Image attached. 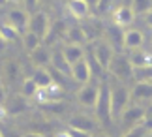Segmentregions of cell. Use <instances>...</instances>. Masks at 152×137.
I'll use <instances>...</instances> for the list:
<instances>
[{
	"mask_svg": "<svg viewBox=\"0 0 152 137\" xmlns=\"http://www.w3.org/2000/svg\"><path fill=\"white\" fill-rule=\"evenodd\" d=\"M109 88H111V115H113V120H120L122 113L130 107L132 92L126 88V85H122L116 79L109 85Z\"/></svg>",
	"mask_w": 152,
	"mask_h": 137,
	"instance_id": "obj_1",
	"label": "cell"
},
{
	"mask_svg": "<svg viewBox=\"0 0 152 137\" xmlns=\"http://www.w3.org/2000/svg\"><path fill=\"white\" fill-rule=\"evenodd\" d=\"M109 71H111V75H113L116 81L122 83V85L128 83V81H132V77H133V66H132L128 55L116 53V55L113 56V60H111Z\"/></svg>",
	"mask_w": 152,
	"mask_h": 137,
	"instance_id": "obj_2",
	"label": "cell"
},
{
	"mask_svg": "<svg viewBox=\"0 0 152 137\" xmlns=\"http://www.w3.org/2000/svg\"><path fill=\"white\" fill-rule=\"evenodd\" d=\"M145 120H147V109H145L143 105H130L120 116L122 133H126V132H130V130H133V128L141 126V124H145Z\"/></svg>",
	"mask_w": 152,
	"mask_h": 137,
	"instance_id": "obj_3",
	"label": "cell"
},
{
	"mask_svg": "<svg viewBox=\"0 0 152 137\" xmlns=\"http://www.w3.org/2000/svg\"><path fill=\"white\" fill-rule=\"evenodd\" d=\"M94 109H96L98 120H102L103 124L113 120V115H111V88L107 81L100 83V96H98V103Z\"/></svg>",
	"mask_w": 152,
	"mask_h": 137,
	"instance_id": "obj_4",
	"label": "cell"
},
{
	"mask_svg": "<svg viewBox=\"0 0 152 137\" xmlns=\"http://www.w3.org/2000/svg\"><path fill=\"white\" fill-rule=\"evenodd\" d=\"M51 30V21H49V15L45 11H36L34 15H30V21H28V32L36 34L39 40H45L49 36Z\"/></svg>",
	"mask_w": 152,
	"mask_h": 137,
	"instance_id": "obj_5",
	"label": "cell"
},
{
	"mask_svg": "<svg viewBox=\"0 0 152 137\" xmlns=\"http://www.w3.org/2000/svg\"><path fill=\"white\" fill-rule=\"evenodd\" d=\"M115 55H116L115 49L105 40L103 41H94V45H92V56L96 58V62L100 64L103 70H109L111 60H113Z\"/></svg>",
	"mask_w": 152,
	"mask_h": 137,
	"instance_id": "obj_6",
	"label": "cell"
},
{
	"mask_svg": "<svg viewBox=\"0 0 152 137\" xmlns=\"http://www.w3.org/2000/svg\"><path fill=\"white\" fill-rule=\"evenodd\" d=\"M98 96H100V83H86L77 90V100L79 103H83L85 107H96Z\"/></svg>",
	"mask_w": 152,
	"mask_h": 137,
	"instance_id": "obj_7",
	"label": "cell"
},
{
	"mask_svg": "<svg viewBox=\"0 0 152 137\" xmlns=\"http://www.w3.org/2000/svg\"><path fill=\"white\" fill-rule=\"evenodd\" d=\"M124 32L126 30H122L118 25H111L105 28V32H103L105 41L115 49V53H120L124 49Z\"/></svg>",
	"mask_w": 152,
	"mask_h": 137,
	"instance_id": "obj_8",
	"label": "cell"
},
{
	"mask_svg": "<svg viewBox=\"0 0 152 137\" xmlns=\"http://www.w3.org/2000/svg\"><path fill=\"white\" fill-rule=\"evenodd\" d=\"M132 100L135 102V105L152 102V83L148 81H137L132 88Z\"/></svg>",
	"mask_w": 152,
	"mask_h": 137,
	"instance_id": "obj_9",
	"label": "cell"
},
{
	"mask_svg": "<svg viewBox=\"0 0 152 137\" xmlns=\"http://www.w3.org/2000/svg\"><path fill=\"white\" fill-rule=\"evenodd\" d=\"M28 21H30V15H28L23 8H13V10L8 11V23L17 32H21L23 28L28 30Z\"/></svg>",
	"mask_w": 152,
	"mask_h": 137,
	"instance_id": "obj_10",
	"label": "cell"
},
{
	"mask_svg": "<svg viewBox=\"0 0 152 137\" xmlns=\"http://www.w3.org/2000/svg\"><path fill=\"white\" fill-rule=\"evenodd\" d=\"M72 77L77 83H81V85H86V83H90L92 79V71H90V66H88V60H86V56L83 58V60L75 62L72 66Z\"/></svg>",
	"mask_w": 152,
	"mask_h": 137,
	"instance_id": "obj_11",
	"label": "cell"
},
{
	"mask_svg": "<svg viewBox=\"0 0 152 137\" xmlns=\"http://www.w3.org/2000/svg\"><path fill=\"white\" fill-rule=\"evenodd\" d=\"M128 58H130L133 70H143V68H150L152 66V53L145 51L143 47L141 49H135V51H130Z\"/></svg>",
	"mask_w": 152,
	"mask_h": 137,
	"instance_id": "obj_12",
	"label": "cell"
},
{
	"mask_svg": "<svg viewBox=\"0 0 152 137\" xmlns=\"http://www.w3.org/2000/svg\"><path fill=\"white\" fill-rule=\"evenodd\" d=\"M113 19H115V25H118L122 28V26H128L135 21V13H133V10L130 6H118L113 13Z\"/></svg>",
	"mask_w": 152,
	"mask_h": 137,
	"instance_id": "obj_13",
	"label": "cell"
},
{
	"mask_svg": "<svg viewBox=\"0 0 152 137\" xmlns=\"http://www.w3.org/2000/svg\"><path fill=\"white\" fill-rule=\"evenodd\" d=\"M69 128L72 130H79V132H86V133H92L96 128L94 120L86 115H73L69 118Z\"/></svg>",
	"mask_w": 152,
	"mask_h": 137,
	"instance_id": "obj_14",
	"label": "cell"
},
{
	"mask_svg": "<svg viewBox=\"0 0 152 137\" xmlns=\"http://www.w3.org/2000/svg\"><path fill=\"white\" fill-rule=\"evenodd\" d=\"M143 41H145V38H143L141 30L130 28V30H126V32H124V49H128V51L141 49Z\"/></svg>",
	"mask_w": 152,
	"mask_h": 137,
	"instance_id": "obj_15",
	"label": "cell"
},
{
	"mask_svg": "<svg viewBox=\"0 0 152 137\" xmlns=\"http://www.w3.org/2000/svg\"><path fill=\"white\" fill-rule=\"evenodd\" d=\"M51 64H53V68H55L56 71H60V73H64V75H72V66L68 64L62 49H56V51L51 53Z\"/></svg>",
	"mask_w": 152,
	"mask_h": 137,
	"instance_id": "obj_16",
	"label": "cell"
},
{
	"mask_svg": "<svg viewBox=\"0 0 152 137\" xmlns=\"http://www.w3.org/2000/svg\"><path fill=\"white\" fill-rule=\"evenodd\" d=\"M66 8L75 19H85L90 13V4L85 2V0H69L66 4Z\"/></svg>",
	"mask_w": 152,
	"mask_h": 137,
	"instance_id": "obj_17",
	"label": "cell"
},
{
	"mask_svg": "<svg viewBox=\"0 0 152 137\" xmlns=\"http://www.w3.org/2000/svg\"><path fill=\"white\" fill-rule=\"evenodd\" d=\"M66 41H68V45H81V43H85L86 41V36H85V30H83V26H77V25H73V26H69L68 30H66Z\"/></svg>",
	"mask_w": 152,
	"mask_h": 137,
	"instance_id": "obj_18",
	"label": "cell"
},
{
	"mask_svg": "<svg viewBox=\"0 0 152 137\" xmlns=\"http://www.w3.org/2000/svg\"><path fill=\"white\" fill-rule=\"evenodd\" d=\"M62 53H64V56H66L69 66H73L75 62H79V60L85 58V49L81 45H64Z\"/></svg>",
	"mask_w": 152,
	"mask_h": 137,
	"instance_id": "obj_19",
	"label": "cell"
},
{
	"mask_svg": "<svg viewBox=\"0 0 152 137\" xmlns=\"http://www.w3.org/2000/svg\"><path fill=\"white\" fill-rule=\"evenodd\" d=\"M34 83L38 85L39 90H47V88H51L53 85H55V81H53V75L49 73L47 70H36L32 75Z\"/></svg>",
	"mask_w": 152,
	"mask_h": 137,
	"instance_id": "obj_20",
	"label": "cell"
},
{
	"mask_svg": "<svg viewBox=\"0 0 152 137\" xmlns=\"http://www.w3.org/2000/svg\"><path fill=\"white\" fill-rule=\"evenodd\" d=\"M30 58H32V62L38 66V70H45V66L51 64V53L45 49L43 45L39 47V49H36L34 53H30Z\"/></svg>",
	"mask_w": 152,
	"mask_h": 137,
	"instance_id": "obj_21",
	"label": "cell"
},
{
	"mask_svg": "<svg viewBox=\"0 0 152 137\" xmlns=\"http://www.w3.org/2000/svg\"><path fill=\"white\" fill-rule=\"evenodd\" d=\"M23 45H25V49L28 51V53H34L36 49H39L42 47V40L38 38L36 34H32V32H25L23 34Z\"/></svg>",
	"mask_w": 152,
	"mask_h": 137,
	"instance_id": "obj_22",
	"label": "cell"
},
{
	"mask_svg": "<svg viewBox=\"0 0 152 137\" xmlns=\"http://www.w3.org/2000/svg\"><path fill=\"white\" fill-rule=\"evenodd\" d=\"M38 92H39V88H38L36 83H34V79L32 77H26L21 85V96L23 98H32V96H36Z\"/></svg>",
	"mask_w": 152,
	"mask_h": 137,
	"instance_id": "obj_23",
	"label": "cell"
},
{
	"mask_svg": "<svg viewBox=\"0 0 152 137\" xmlns=\"http://www.w3.org/2000/svg\"><path fill=\"white\" fill-rule=\"evenodd\" d=\"M17 38H19V32H17L10 23H0V40H4V41H15Z\"/></svg>",
	"mask_w": 152,
	"mask_h": 137,
	"instance_id": "obj_24",
	"label": "cell"
},
{
	"mask_svg": "<svg viewBox=\"0 0 152 137\" xmlns=\"http://www.w3.org/2000/svg\"><path fill=\"white\" fill-rule=\"evenodd\" d=\"M130 8L133 10L135 15H143L145 17L152 10V2H148V0H133V2L130 4Z\"/></svg>",
	"mask_w": 152,
	"mask_h": 137,
	"instance_id": "obj_25",
	"label": "cell"
},
{
	"mask_svg": "<svg viewBox=\"0 0 152 137\" xmlns=\"http://www.w3.org/2000/svg\"><path fill=\"white\" fill-rule=\"evenodd\" d=\"M133 77H139V81H148L152 83V66L143 70H133Z\"/></svg>",
	"mask_w": 152,
	"mask_h": 137,
	"instance_id": "obj_26",
	"label": "cell"
},
{
	"mask_svg": "<svg viewBox=\"0 0 152 137\" xmlns=\"http://www.w3.org/2000/svg\"><path fill=\"white\" fill-rule=\"evenodd\" d=\"M147 133H148V130L145 128V124H141V126H137V128L130 130V132L122 133L120 137H147Z\"/></svg>",
	"mask_w": 152,
	"mask_h": 137,
	"instance_id": "obj_27",
	"label": "cell"
},
{
	"mask_svg": "<svg viewBox=\"0 0 152 137\" xmlns=\"http://www.w3.org/2000/svg\"><path fill=\"white\" fill-rule=\"evenodd\" d=\"M111 8V2H107V0H100V2L94 4V10H96V15H103L105 11H109Z\"/></svg>",
	"mask_w": 152,
	"mask_h": 137,
	"instance_id": "obj_28",
	"label": "cell"
},
{
	"mask_svg": "<svg viewBox=\"0 0 152 137\" xmlns=\"http://www.w3.org/2000/svg\"><path fill=\"white\" fill-rule=\"evenodd\" d=\"M68 133H69V137H94L92 133H86V132H79V130H72V128H68Z\"/></svg>",
	"mask_w": 152,
	"mask_h": 137,
	"instance_id": "obj_29",
	"label": "cell"
},
{
	"mask_svg": "<svg viewBox=\"0 0 152 137\" xmlns=\"http://www.w3.org/2000/svg\"><path fill=\"white\" fill-rule=\"evenodd\" d=\"M21 109H25V102H23L21 98H15L13 100V107H11V113H17V111H21Z\"/></svg>",
	"mask_w": 152,
	"mask_h": 137,
	"instance_id": "obj_30",
	"label": "cell"
},
{
	"mask_svg": "<svg viewBox=\"0 0 152 137\" xmlns=\"http://www.w3.org/2000/svg\"><path fill=\"white\" fill-rule=\"evenodd\" d=\"M6 102V90H4V85H2V81H0V105H2Z\"/></svg>",
	"mask_w": 152,
	"mask_h": 137,
	"instance_id": "obj_31",
	"label": "cell"
},
{
	"mask_svg": "<svg viewBox=\"0 0 152 137\" xmlns=\"http://www.w3.org/2000/svg\"><path fill=\"white\" fill-rule=\"evenodd\" d=\"M145 23H147V25H148V26L152 28V10L148 11V13H147V15H145Z\"/></svg>",
	"mask_w": 152,
	"mask_h": 137,
	"instance_id": "obj_32",
	"label": "cell"
},
{
	"mask_svg": "<svg viewBox=\"0 0 152 137\" xmlns=\"http://www.w3.org/2000/svg\"><path fill=\"white\" fill-rule=\"evenodd\" d=\"M145 128H147L148 132H152V115L147 116V120H145Z\"/></svg>",
	"mask_w": 152,
	"mask_h": 137,
	"instance_id": "obj_33",
	"label": "cell"
},
{
	"mask_svg": "<svg viewBox=\"0 0 152 137\" xmlns=\"http://www.w3.org/2000/svg\"><path fill=\"white\" fill-rule=\"evenodd\" d=\"M23 137H43L42 133H25Z\"/></svg>",
	"mask_w": 152,
	"mask_h": 137,
	"instance_id": "obj_34",
	"label": "cell"
},
{
	"mask_svg": "<svg viewBox=\"0 0 152 137\" xmlns=\"http://www.w3.org/2000/svg\"><path fill=\"white\" fill-rule=\"evenodd\" d=\"M56 137H69V133H68V132H62V133H58Z\"/></svg>",
	"mask_w": 152,
	"mask_h": 137,
	"instance_id": "obj_35",
	"label": "cell"
},
{
	"mask_svg": "<svg viewBox=\"0 0 152 137\" xmlns=\"http://www.w3.org/2000/svg\"><path fill=\"white\" fill-rule=\"evenodd\" d=\"M94 137H109V135H105V133H96Z\"/></svg>",
	"mask_w": 152,
	"mask_h": 137,
	"instance_id": "obj_36",
	"label": "cell"
},
{
	"mask_svg": "<svg viewBox=\"0 0 152 137\" xmlns=\"http://www.w3.org/2000/svg\"><path fill=\"white\" fill-rule=\"evenodd\" d=\"M0 137H4V135H2V132H0Z\"/></svg>",
	"mask_w": 152,
	"mask_h": 137,
	"instance_id": "obj_37",
	"label": "cell"
},
{
	"mask_svg": "<svg viewBox=\"0 0 152 137\" xmlns=\"http://www.w3.org/2000/svg\"><path fill=\"white\" fill-rule=\"evenodd\" d=\"M150 137H152V132H150Z\"/></svg>",
	"mask_w": 152,
	"mask_h": 137,
	"instance_id": "obj_38",
	"label": "cell"
}]
</instances>
